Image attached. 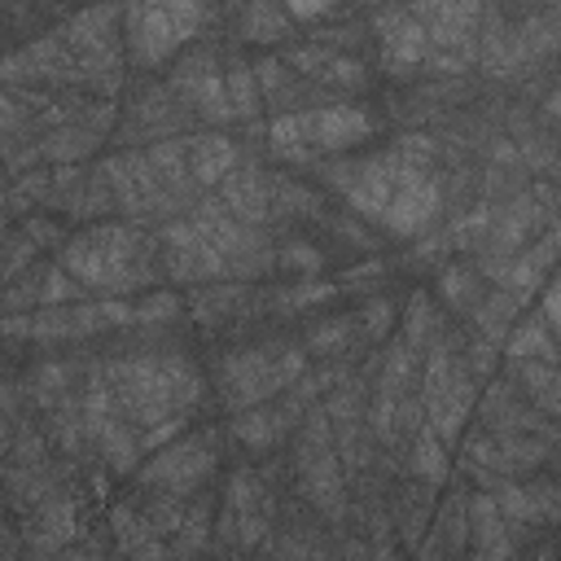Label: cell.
<instances>
[{
  "mask_svg": "<svg viewBox=\"0 0 561 561\" xmlns=\"http://www.w3.org/2000/svg\"><path fill=\"white\" fill-rule=\"evenodd\" d=\"M167 13L180 31V39H193L197 22H202V0H167Z\"/></svg>",
  "mask_w": 561,
  "mask_h": 561,
  "instance_id": "cell-49",
  "label": "cell"
},
{
  "mask_svg": "<svg viewBox=\"0 0 561 561\" xmlns=\"http://www.w3.org/2000/svg\"><path fill=\"white\" fill-rule=\"evenodd\" d=\"M438 337H443V316H438L434 298H430V294H412V298H408V316H403V342H408L412 351H425V346H434Z\"/></svg>",
  "mask_w": 561,
  "mask_h": 561,
  "instance_id": "cell-23",
  "label": "cell"
},
{
  "mask_svg": "<svg viewBox=\"0 0 561 561\" xmlns=\"http://www.w3.org/2000/svg\"><path fill=\"white\" fill-rule=\"evenodd\" d=\"M22 131H35L31 110H26L18 96L0 92V136H22Z\"/></svg>",
  "mask_w": 561,
  "mask_h": 561,
  "instance_id": "cell-45",
  "label": "cell"
},
{
  "mask_svg": "<svg viewBox=\"0 0 561 561\" xmlns=\"http://www.w3.org/2000/svg\"><path fill=\"white\" fill-rule=\"evenodd\" d=\"M0 307H4V311H35V307H39V276H35V272H22L18 285H9V289L0 294Z\"/></svg>",
  "mask_w": 561,
  "mask_h": 561,
  "instance_id": "cell-44",
  "label": "cell"
},
{
  "mask_svg": "<svg viewBox=\"0 0 561 561\" xmlns=\"http://www.w3.org/2000/svg\"><path fill=\"white\" fill-rule=\"evenodd\" d=\"M224 206L232 219L241 224H254V228H267L272 224V184H267V171L259 167H232L224 180Z\"/></svg>",
  "mask_w": 561,
  "mask_h": 561,
  "instance_id": "cell-11",
  "label": "cell"
},
{
  "mask_svg": "<svg viewBox=\"0 0 561 561\" xmlns=\"http://www.w3.org/2000/svg\"><path fill=\"white\" fill-rule=\"evenodd\" d=\"M307 373V351L285 346V342H267V346H250V351H232L219 364V399L241 412L250 403H263L272 394H280L289 381H298Z\"/></svg>",
  "mask_w": 561,
  "mask_h": 561,
  "instance_id": "cell-3",
  "label": "cell"
},
{
  "mask_svg": "<svg viewBox=\"0 0 561 561\" xmlns=\"http://www.w3.org/2000/svg\"><path fill=\"white\" fill-rule=\"evenodd\" d=\"M333 294H337V285H333V280H316V276H307V280H298V285L280 289V294L272 298V307H276V311H302V307L329 302Z\"/></svg>",
  "mask_w": 561,
  "mask_h": 561,
  "instance_id": "cell-36",
  "label": "cell"
},
{
  "mask_svg": "<svg viewBox=\"0 0 561 561\" xmlns=\"http://www.w3.org/2000/svg\"><path fill=\"white\" fill-rule=\"evenodd\" d=\"M263 504H272V495L259 482V473L254 469H237L228 478V508L232 513H250V508H263Z\"/></svg>",
  "mask_w": 561,
  "mask_h": 561,
  "instance_id": "cell-38",
  "label": "cell"
},
{
  "mask_svg": "<svg viewBox=\"0 0 561 561\" xmlns=\"http://www.w3.org/2000/svg\"><path fill=\"white\" fill-rule=\"evenodd\" d=\"M0 83H79V57L53 31L0 61Z\"/></svg>",
  "mask_w": 561,
  "mask_h": 561,
  "instance_id": "cell-9",
  "label": "cell"
},
{
  "mask_svg": "<svg viewBox=\"0 0 561 561\" xmlns=\"http://www.w3.org/2000/svg\"><path fill=\"white\" fill-rule=\"evenodd\" d=\"M267 184H272V219H294V215H316L320 210V202H316V193H307L302 184H294V180H276V175H267Z\"/></svg>",
  "mask_w": 561,
  "mask_h": 561,
  "instance_id": "cell-32",
  "label": "cell"
},
{
  "mask_svg": "<svg viewBox=\"0 0 561 561\" xmlns=\"http://www.w3.org/2000/svg\"><path fill=\"white\" fill-rule=\"evenodd\" d=\"M35 241L26 237V232H18V237H9V245H4V259H0V280H18L26 267H31V259H35Z\"/></svg>",
  "mask_w": 561,
  "mask_h": 561,
  "instance_id": "cell-42",
  "label": "cell"
},
{
  "mask_svg": "<svg viewBox=\"0 0 561 561\" xmlns=\"http://www.w3.org/2000/svg\"><path fill=\"white\" fill-rule=\"evenodd\" d=\"M237 302H245V280H228V285L224 280H210V289H197L193 294V311H197L202 324H215V320L232 316Z\"/></svg>",
  "mask_w": 561,
  "mask_h": 561,
  "instance_id": "cell-28",
  "label": "cell"
},
{
  "mask_svg": "<svg viewBox=\"0 0 561 561\" xmlns=\"http://www.w3.org/2000/svg\"><path fill=\"white\" fill-rule=\"evenodd\" d=\"M351 333H355V316H333V320L316 324V329L307 333V342H302V346H307L316 359H329V355L351 351Z\"/></svg>",
  "mask_w": 561,
  "mask_h": 561,
  "instance_id": "cell-31",
  "label": "cell"
},
{
  "mask_svg": "<svg viewBox=\"0 0 561 561\" xmlns=\"http://www.w3.org/2000/svg\"><path fill=\"white\" fill-rule=\"evenodd\" d=\"M105 381L127 425L149 430L167 416H188L202 399V373L184 355H136L105 364Z\"/></svg>",
  "mask_w": 561,
  "mask_h": 561,
  "instance_id": "cell-1",
  "label": "cell"
},
{
  "mask_svg": "<svg viewBox=\"0 0 561 561\" xmlns=\"http://www.w3.org/2000/svg\"><path fill=\"white\" fill-rule=\"evenodd\" d=\"M408 443H412V473L421 482H447V443H438V434L425 421L408 434Z\"/></svg>",
  "mask_w": 561,
  "mask_h": 561,
  "instance_id": "cell-24",
  "label": "cell"
},
{
  "mask_svg": "<svg viewBox=\"0 0 561 561\" xmlns=\"http://www.w3.org/2000/svg\"><path fill=\"white\" fill-rule=\"evenodd\" d=\"M333 228H337V232H342V237H351V241H355V245H373V237H368V232H364V228H359V224H355V219H337V224H333Z\"/></svg>",
  "mask_w": 561,
  "mask_h": 561,
  "instance_id": "cell-55",
  "label": "cell"
},
{
  "mask_svg": "<svg viewBox=\"0 0 561 561\" xmlns=\"http://www.w3.org/2000/svg\"><path fill=\"white\" fill-rule=\"evenodd\" d=\"M110 202H114L110 180H105V171L96 167V171H88V175H83V184H79V193L70 197V206H66V210H70L75 219H92V215H101Z\"/></svg>",
  "mask_w": 561,
  "mask_h": 561,
  "instance_id": "cell-34",
  "label": "cell"
},
{
  "mask_svg": "<svg viewBox=\"0 0 561 561\" xmlns=\"http://www.w3.org/2000/svg\"><path fill=\"white\" fill-rule=\"evenodd\" d=\"M131 316H136V324H149V329L153 324H171L180 316V298L171 289H153L140 302H131Z\"/></svg>",
  "mask_w": 561,
  "mask_h": 561,
  "instance_id": "cell-40",
  "label": "cell"
},
{
  "mask_svg": "<svg viewBox=\"0 0 561 561\" xmlns=\"http://www.w3.org/2000/svg\"><path fill=\"white\" fill-rule=\"evenodd\" d=\"M302 145L311 153H342L373 136V114L359 105H324V110H298Z\"/></svg>",
  "mask_w": 561,
  "mask_h": 561,
  "instance_id": "cell-8",
  "label": "cell"
},
{
  "mask_svg": "<svg viewBox=\"0 0 561 561\" xmlns=\"http://www.w3.org/2000/svg\"><path fill=\"white\" fill-rule=\"evenodd\" d=\"M504 346L513 359H543V364H557V342H552V329L543 320H513V329L504 333Z\"/></svg>",
  "mask_w": 561,
  "mask_h": 561,
  "instance_id": "cell-22",
  "label": "cell"
},
{
  "mask_svg": "<svg viewBox=\"0 0 561 561\" xmlns=\"http://www.w3.org/2000/svg\"><path fill=\"white\" fill-rule=\"evenodd\" d=\"M280 4H285V13H289V18H298V22H316V18L333 13V4H337V0H280Z\"/></svg>",
  "mask_w": 561,
  "mask_h": 561,
  "instance_id": "cell-53",
  "label": "cell"
},
{
  "mask_svg": "<svg viewBox=\"0 0 561 561\" xmlns=\"http://www.w3.org/2000/svg\"><path fill=\"white\" fill-rule=\"evenodd\" d=\"M153 241L136 224H96L70 241H61V267L83 285V289H105V294H131L158 280L153 263Z\"/></svg>",
  "mask_w": 561,
  "mask_h": 561,
  "instance_id": "cell-2",
  "label": "cell"
},
{
  "mask_svg": "<svg viewBox=\"0 0 561 561\" xmlns=\"http://www.w3.org/2000/svg\"><path fill=\"white\" fill-rule=\"evenodd\" d=\"M324 61H329V48H316V44H311V48H294V53L285 57V66H294V70H302V75H311V79L320 75Z\"/></svg>",
  "mask_w": 561,
  "mask_h": 561,
  "instance_id": "cell-52",
  "label": "cell"
},
{
  "mask_svg": "<svg viewBox=\"0 0 561 561\" xmlns=\"http://www.w3.org/2000/svg\"><path fill=\"white\" fill-rule=\"evenodd\" d=\"M557 311H561V298H557V289L548 285V289H543V324H548V329H557V324H561V316H557Z\"/></svg>",
  "mask_w": 561,
  "mask_h": 561,
  "instance_id": "cell-54",
  "label": "cell"
},
{
  "mask_svg": "<svg viewBox=\"0 0 561 561\" xmlns=\"http://www.w3.org/2000/svg\"><path fill=\"white\" fill-rule=\"evenodd\" d=\"M123 39L136 66H162L184 39L167 13V0H127L123 4Z\"/></svg>",
  "mask_w": 561,
  "mask_h": 561,
  "instance_id": "cell-6",
  "label": "cell"
},
{
  "mask_svg": "<svg viewBox=\"0 0 561 561\" xmlns=\"http://www.w3.org/2000/svg\"><path fill=\"white\" fill-rule=\"evenodd\" d=\"M517 311H522V298L517 294H508V289H491V294H482L473 307H469V316H473V324H478V333L486 337V342H504V333L513 329V320H517Z\"/></svg>",
  "mask_w": 561,
  "mask_h": 561,
  "instance_id": "cell-19",
  "label": "cell"
},
{
  "mask_svg": "<svg viewBox=\"0 0 561 561\" xmlns=\"http://www.w3.org/2000/svg\"><path fill=\"white\" fill-rule=\"evenodd\" d=\"M206 543H210V504H206V500H193V504L184 508V522H180L175 539H171V552L188 557V552H197V548H206Z\"/></svg>",
  "mask_w": 561,
  "mask_h": 561,
  "instance_id": "cell-33",
  "label": "cell"
},
{
  "mask_svg": "<svg viewBox=\"0 0 561 561\" xmlns=\"http://www.w3.org/2000/svg\"><path fill=\"white\" fill-rule=\"evenodd\" d=\"M215 469V438L210 434H175V443H162L149 465H140V482L149 491H171V495H193Z\"/></svg>",
  "mask_w": 561,
  "mask_h": 561,
  "instance_id": "cell-4",
  "label": "cell"
},
{
  "mask_svg": "<svg viewBox=\"0 0 561 561\" xmlns=\"http://www.w3.org/2000/svg\"><path fill=\"white\" fill-rule=\"evenodd\" d=\"M184 153H188V171H193L197 184H219V180L241 162V158H237V145H232L228 136H215V131L184 140Z\"/></svg>",
  "mask_w": 561,
  "mask_h": 561,
  "instance_id": "cell-17",
  "label": "cell"
},
{
  "mask_svg": "<svg viewBox=\"0 0 561 561\" xmlns=\"http://www.w3.org/2000/svg\"><path fill=\"white\" fill-rule=\"evenodd\" d=\"M320 250L316 245H307V241H289V245H280L276 250V267H294V272H302V276H316L320 272Z\"/></svg>",
  "mask_w": 561,
  "mask_h": 561,
  "instance_id": "cell-43",
  "label": "cell"
},
{
  "mask_svg": "<svg viewBox=\"0 0 561 561\" xmlns=\"http://www.w3.org/2000/svg\"><path fill=\"white\" fill-rule=\"evenodd\" d=\"M390 167H394V188H390V202L381 210V224L394 232V237H421L434 215L443 210V193H438V180L421 167H403L394 153H386Z\"/></svg>",
  "mask_w": 561,
  "mask_h": 561,
  "instance_id": "cell-5",
  "label": "cell"
},
{
  "mask_svg": "<svg viewBox=\"0 0 561 561\" xmlns=\"http://www.w3.org/2000/svg\"><path fill=\"white\" fill-rule=\"evenodd\" d=\"M70 381H75V368L70 364H39L31 377H26V399L35 408H53L61 394H70Z\"/></svg>",
  "mask_w": 561,
  "mask_h": 561,
  "instance_id": "cell-30",
  "label": "cell"
},
{
  "mask_svg": "<svg viewBox=\"0 0 561 561\" xmlns=\"http://www.w3.org/2000/svg\"><path fill=\"white\" fill-rule=\"evenodd\" d=\"M140 513H145V522H149L153 535H175L180 522H184V500L171 495V491H149Z\"/></svg>",
  "mask_w": 561,
  "mask_h": 561,
  "instance_id": "cell-35",
  "label": "cell"
},
{
  "mask_svg": "<svg viewBox=\"0 0 561 561\" xmlns=\"http://www.w3.org/2000/svg\"><path fill=\"white\" fill-rule=\"evenodd\" d=\"M96 140H101V131H92V127L75 114V118L57 123V127L39 140V158H48V162H79L83 153L96 149Z\"/></svg>",
  "mask_w": 561,
  "mask_h": 561,
  "instance_id": "cell-18",
  "label": "cell"
},
{
  "mask_svg": "<svg viewBox=\"0 0 561 561\" xmlns=\"http://www.w3.org/2000/svg\"><path fill=\"white\" fill-rule=\"evenodd\" d=\"M110 530H114V539H118V548L123 552H149V557H158V552H171L153 530H149V522H145V513L140 508H131V504H118V508H110Z\"/></svg>",
  "mask_w": 561,
  "mask_h": 561,
  "instance_id": "cell-20",
  "label": "cell"
},
{
  "mask_svg": "<svg viewBox=\"0 0 561 561\" xmlns=\"http://www.w3.org/2000/svg\"><path fill=\"white\" fill-rule=\"evenodd\" d=\"M224 88H228V105H232V118H254V114L263 110V92H259L254 66H245V61L228 66V75H224Z\"/></svg>",
  "mask_w": 561,
  "mask_h": 561,
  "instance_id": "cell-29",
  "label": "cell"
},
{
  "mask_svg": "<svg viewBox=\"0 0 561 561\" xmlns=\"http://www.w3.org/2000/svg\"><path fill=\"white\" fill-rule=\"evenodd\" d=\"M254 79H259V92H263V96H280V88H285V79H289V66H285L280 57H263V61L254 66Z\"/></svg>",
  "mask_w": 561,
  "mask_h": 561,
  "instance_id": "cell-47",
  "label": "cell"
},
{
  "mask_svg": "<svg viewBox=\"0 0 561 561\" xmlns=\"http://www.w3.org/2000/svg\"><path fill=\"white\" fill-rule=\"evenodd\" d=\"M22 232H26V237H31L35 245H61V241H66V232H61V228H57L53 219H44L39 210H35V215H31L26 224H22Z\"/></svg>",
  "mask_w": 561,
  "mask_h": 561,
  "instance_id": "cell-50",
  "label": "cell"
},
{
  "mask_svg": "<svg viewBox=\"0 0 561 561\" xmlns=\"http://www.w3.org/2000/svg\"><path fill=\"white\" fill-rule=\"evenodd\" d=\"M377 31H381V57H386L390 75H412V66L425 61L430 39H425V26H421L408 9L381 13V18H377Z\"/></svg>",
  "mask_w": 561,
  "mask_h": 561,
  "instance_id": "cell-10",
  "label": "cell"
},
{
  "mask_svg": "<svg viewBox=\"0 0 561 561\" xmlns=\"http://www.w3.org/2000/svg\"><path fill=\"white\" fill-rule=\"evenodd\" d=\"M337 280H342L337 289H364V285H373V280H386V263L373 259V263H364V267H346Z\"/></svg>",
  "mask_w": 561,
  "mask_h": 561,
  "instance_id": "cell-51",
  "label": "cell"
},
{
  "mask_svg": "<svg viewBox=\"0 0 561 561\" xmlns=\"http://www.w3.org/2000/svg\"><path fill=\"white\" fill-rule=\"evenodd\" d=\"M289 416L276 408V403H250V408H241L237 412V421H232V438L237 443H245V447H254V451H267V447H276L285 434H289Z\"/></svg>",
  "mask_w": 561,
  "mask_h": 561,
  "instance_id": "cell-16",
  "label": "cell"
},
{
  "mask_svg": "<svg viewBox=\"0 0 561 561\" xmlns=\"http://www.w3.org/2000/svg\"><path fill=\"white\" fill-rule=\"evenodd\" d=\"M79 526H75V500H70V491H61V486H53L39 504H35V522L26 526V543L35 548V552H61V548H70V535H75Z\"/></svg>",
  "mask_w": 561,
  "mask_h": 561,
  "instance_id": "cell-12",
  "label": "cell"
},
{
  "mask_svg": "<svg viewBox=\"0 0 561 561\" xmlns=\"http://www.w3.org/2000/svg\"><path fill=\"white\" fill-rule=\"evenodd\" d=\"M394 316H399V311H394V302L381 294V298H368V302H364V311H359V320H355V324H359L364 342H381V337L390 333Z\"/></svg>",
  "mask_w": 561,
  "mask_h": 561,
  "instance_id": "cell-41",
  "label": "cell"
},
{
  "mask_svg": "<svg viewBox=\"0 0 561 561\" xmlns=\"http://www.w3.org/2000/svg\"><path fill=\"white\" fill-rule=\"evenodd\" d=\"M114 22H118V9H114V4H92V9L75 13L66 26H57V35L66 39V48H70L75 57H88V53L118 48Z\"/></svg>",
  "mask_w": 561,
  "mask_h": 561,
  "instance_id": "cell-14",
  "label": "cell"
},
{
  "mask_svg": "<svg viewBox=\"0 0 561 561\" xmlns=\"http://www.w3.org/2000/svg\"><path fill=\"white\" fill-rule=\"evenodd\" d=\"M4 232H9V210L0 206V237H4Z\"/></svg>",
  "mask_w": 561,
  "mask_h": 561,
  "instance_id": "cell-56",
  "label": "cell"
},
{
  "mask_svg": "<svg viewBox=\"0 0 561 561\" xmlns=\"http://www.w3.org/2000/svg\"><path fill=\"white\" fill-rule=\"evenodd\" d=\"M517 381H522V390L535 399V408H539L543 416H557V408H561V394H557V364L517 359Z\"/></svg>",
  "mask_w": 561,
  "mask_h": 561,
  "instance_id": "cell-25",
  "label": "cell"
},
{
  "mask_svg": "<svg viewBox=\"0 0 561 561\" xmlns=\"http://www.w3.org/2000/svg\"><path fill=\"white\" fill-rule=\"evenodd\" d=\"M438 530L447 535V548H465V500L456 495V500H447L443 504V513H438Z\"/></svg>",
  "mask_w": 561,
  "mask_h": 561,
  "instance_id": "cell-46",
  "label": "cell"
},
{
  "mask_svg": "<svg viewBox=\"0 0 561 561\" xmlns=\"http://www.w3.org/2000/svg\"><path fill=\"white\" fill-rule=\"evenodd\" d=\"M465 530L473 535V552L478 557H508L513 552V539H508V522L500 517L495 508V495L491 491H478L465 500Z\"/></svg>",
  "mask_w": 561,
  "mask_h": 561,
  "instance_id": "cell-13",
  "label": "cell"
},
{
  "mask_svg": "<svg viewBox=\"0 0 561 561\" xmlns=\"http://www.w3.org/2000/svg\"><path fill=\"white\" fill-rule=\"evenodd\" d=\"M184 92L193 96V105H197V114L202 118H210V123H232V105H228V88H224V75L210 66V70H202L193 83H184Z\"/></svg>",
  "mask_w": 561,
  "mask_h": 561,
  "instance_id": "cell-26",
  "label": "cell"
},
{
  "mask_svg": "<svg viewBox=\"0 0 561 561\" xmlns=\"http://www.w3.org/2000/svg\"><path fill=\"white\" fill-rule=\"evenodd\" d=\"M298 491L329 522L346 517V482H342V460L333 443H298Z\"/></svg>",
  "mask_w": 561,
  "mask_h": 561,
  "instance_id": "cell-7",
  "label": "cell"
},
{
  "mask_svg": "<svg viewBox=\"0 0 561 561\" xmlns=\"http://www.w3.org/2000/svg\"><path fill=\"white\" fill-rule=\"evenodd\" d=\"M79 294H83V285L61 263L39 272V307H66V302H79Z\"/></svg>",
  "mask_w": 561,
  "mask_h": 561,
  "instance_id": "cell-37",
  "label": "cell"
},
{
  "mask_svg": "<svg viewBox=\"0 0 561 561\" xmlns=\"http://www.w3.org/2000/svg\"><path fill=\"white\" fill-rule=\"evenodd\" d=\"M158 250H162V272L175 280H224L228 276V259L206 237H193L184 245H158Z\"/></svg>",
  "mask_w": 561,
  "mask_h": 561,
  "instance_id": "cell-15",
  "label": "cell"
},
{
  "mask_svg": "<svg viewBox=\"0 0 561 561\" xmlns=\"http://www.w3.org/2000/svg\"><path fill=\"white\" fill-rule=\"evenodd\" d=\"M390 153H394L403 167H421V171H425V162L434 158V140H430V136H403Z\"/></svg>",
  "mask_w": 561,
  "mask_h": 561,
  "instance_id": "cell-48",
  "label": "cell"
},
{
  "mask_svg": "<svg viewBox=\"0 0 561 561\" xmlns=\"http://www.w3.org/2000/svg\"><path fill=\"white\" fill-rule=\"evenodd\" d=\"M316 79H320V83H333V88H351V92H364V88H368V70H364V61H355V57H337V53H329V61L320 66Z\"/></svg>",
  "mask_w": 561,
  "mask_h": 561,
  "instance_id": "cell-39",
  "label": "cell"
},
{
  "mask_svg": "<svg viewBox=\"0 0 561 561\" xmlns=\"http://www.w3.org/2000/svg\"><path fill=\"white\" fill-rule=\"evenodd\" d=\"M289 35V13L280 0H250L241 13V39L245 44H272Z\"/></svg>",
  "mask_w": 561,
  "mask_h": 561,
  "instance_id": "cell-21",
  "label": "cell"
},
{
  "mask_svg": "<svg viewBox=\"0 0 561 561\" xmlns=\"http://www.w3.org/2000/svg\"><path fill=\"white\" fill-rule=\"evenodd\" d=\"M438 294H443L456 311H469V307L486 294V280L478 276L473 263H447V267L438 272Z\"/></svg>",
  "mask_w": 561,
  "mask_h": 561,
  "instance_id": "cell-27",
  "label": "cell"
}]
</instances>
